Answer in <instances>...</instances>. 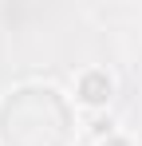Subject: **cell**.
Listing matches in <instances>:
<instances>
[{
	"instance_id": "6da1fadb",
	"label": "cell",
	"mask_w": 142,
	"mask_h": 146,
	"mask_svg": "<svg viewBox=\"0 0 142 146\" xmlns=\"http://www.w3.org/2000/svg\"><path fill=\"white\" fill-rule=\"evenodd\" d=\"M79 99H83L87 107L107 103V99H111V75L107 71H87L83 79H79Z\"/></svg>"
},
{
	"instance_id": "7a4b0ae2",
	"label": "cell",
	"mask_w": 142,
	"mask_h": 146,
	"mask_svg": "<svg viewBox=\"0 0 142 146\" xmlns=\"http://www.w3.org/2000/svg\"><path fill=\"white\" fill-rule=\"evenodd\" d=\"M103 146H130V142H126V138H107Z\"/></svg>"
}]
</instances>
